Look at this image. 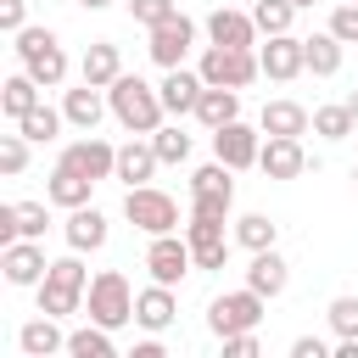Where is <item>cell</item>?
Wrapping results in <instances>:
<instances>
[{
	"instance_id": "cell-1",
	"label": "cell",
	"mask_w": 358,
	"mask_h": 358,
	"mask_svg": "<svg viewBox=\"0 0 358 358\" xmlns=\"http://www.w3.org/2000/svg\"><path fill=\"white\" fill-rule=\"evenodd\" d=\"M106 101H112V117L129 129V134H157L162 129V90H151L145 78H134V73H123V78H112L106 84Z\"/></svg>"
},
{
	"instance_id": "cell-2",
	"label": "cell",
	"mask_w": 358,
	"mask_h": 358,
	"mask_svg": "<svg viewBox=\"0 0 358 358\" xmlns=\"http://www.w3.org/2000/svg\"><path fill=\"white\" fill-rule=\"evenodd\" d=\"M34 291H39V313H50V319H67V313H78V302L90 296V274H84L78 252H73V257H56Z\"/></svg>"
},
{
	"instance_id": "cell-3",
	"label": "cell",
	"mask_w": 358,
	"mask_h": 358,
	"mask_svg": "<svg viewBox=\"0 0 358 358\" xmlns=\"http://www.w3.org/2000/svg\"><path fill=\"white\" fill-rule=\"evenodd\" d=\"M17 56H22V67H28L45 90H56V84L67 78V56H62V39H56L50 28H22V34H17Z\"/></svg>"
},
{
	"instance_id": "cell-4",
	"label": "cell",
	"mask_w": 358,
	"mask_h": 358,
	"mask_svg": "<svg viewBox=\"0 0 358 358\" xmlns=\"http://www.w3.org/2000/svg\"><path fill=\"white\" fill-rule=\"evenodd\" d=\"M123 218H129L134 229H145V235H173V229H179V207H173V196H168V190H151V185H129V196H123Z\"/></svg>"
},
{
	"instance_id": "cell-5",
	"label": "cell",
	"mask_w": 358,
	"mask_h": 358,
	"mask_svg": "<svg viewBox=\"0 0 358 358\" xmlns=\"http://www.w3.org/2000/svg\"><path fill=\"white\" fill-rule=\"evenodd\" d=\"M229 173H235L229 162L196 168V173H190V213H201V218H229V207H235V179H229Z\"/></svg>"
},
{
	"instance_id": "cell-6",
	"label": "cell",
	"mask_w": 358,
	"mask_h": 358,
	"mask_svg": "<svg viewBox=\"0 0 358 358\" xmlns=\"http://www.w3.org/2000/svg\"><path fill=\"white\" fill-rule=\"evenodd\" d=\"M90 319L106 324V330H117V324L134 319V291H129V280H123L117 268H101V274L90 280Z\"/></svg>"
},
{
	"instance_id": "cell-7",
	"label": "cell",
	"mask_w": 358,
	"mask_h": 358,
	"mask_svg": "<svg viewBox=\"0 0 358 358\" xmlns=\"http://www.w3.org/2000/svg\"><path fill=\"white\" fill-rule=\"evenodd\" d=\"M257 319H263V296L246 285V291H224V296H213L207 302V330L224 341V336H235V330H257Z\"/></svg>"
},
{
	"instance_id": "cell-8",
	"label": "cell",
	"mask_w": 358,
	"mask_h": 358,
	"mask_svg": "<svg viewBox=\"0 0 358 358\" xmlns=\"http://www.w3.org/2000/svg\"><path fill=\"white\" fill-rule=\"evenodd\" d=\"M207 84H224V90H246L257 73H263V62L252 56V50H229V45H213L207 56H201V67H196Z\"/></svg>"
},
{
	"instance_id": "cell-9",
	"label": "cell",
	"mask_w": 358,
	"mask_h": 358,
	"mask_svg": "<svg viewBox=\"0 0 358 358\" xmlns=\"http://www.w3.org/2000/svg\"><path fill=\"white\" fill-rule=\"evenodd\" d=\"M145 268H151V280L179 285V280L196 268V252H190V241H179V235H151V246H145Z\"/></svg>"
},
{
	"instance_id": "cell-10",
	"label": "cell",
	"mask_w": 358,
	"mask_h": 358,
	"mask_svg": "<svg viewBox=\"0 0 358 358\" xmlns=\"http://www.w3.org/2000/svg\"><path fill=\"white\" fill-rule=\"evenodd\" d=\"M190 39H196V22H190L185 11H173L168 22H157V28H151V45H145V50H151V62H157V67H179V62H185V50H190Z\"/></svg>"
},
{
	"instance_id": "cell-11",
	"label": "cell",
	"mask_w": 358,
	"mask_h": 358,
	"mask_svg": "<svg viewBox=\"0 0 358 358\" xmlns=\"http://www.w3.org/2000/svg\"><path fill=\"white\" fill-rule=\"evenodd\" d=\"M185 241H190V252H196V268H224V263H229L224 218H201V213H190V224H185Z\"/></svg>"
},
{
	"instance_id": "cell-12",
	"label": "cell",
	"mask_w": 358,
	"mask_h": 358,
	"mask_svg": "<svg viewBox=\"0 0 358 358\" xmlns=\"http://www.w3.org/2000/svg\"><path fill=\"white\" fill-rule=\"evenodd\" d=\"M257 62H263V73H268L274 84H291L296 73H308V50H302V39H291V34H268V45L257 50Z\"/></svg>"
},
{
	"instance_id": "cell-13",
	"label": "cell",
	"mask_w": 358,
	"mask_h": 358,
	"mask_svg": "<svg viewBox=\"0 0 358 358\" xmlns=\"http://www.w3.org/2000/svg\"><path fill=\"white\" fill-rule=\"evenodd\" d=\"M257 151H263V140H257V129H246L241 117L224 123V129H213V157H218V162H229V168H257Z\"/></svg>"
},
{
	"instance_id": "cell-14",
	"label": "cell",
	"mask_w": 358,
	"mask_h": 358,
	"mask_svg": "<svg viewBox=\"0 0 358 358\" xmlns=\"http://www.w3.org/2000/svg\"><path fill=\"white\" fill-rule=\"evenodd\" d=\"M257 168L268 179H296V173H308V151H302L296 134H268L263 151H257Z\"/></svg>"
},
{
	"instance_id": "cell-15",
	"label": "cell",
	"mask_w": 358,
	"mask_h": 358,
	"mask_svg": "<svg viewBox=\"0 0 358 358\" xmlns=\"http://www.w3.org/2000/svg\"><path fill=\"white\" fill-rule=\"evenodd\" d=\"M62 162H67V168H78V173H84V179H95V185L117 173V151H112L106 140H95V134H90V140H73V145L62 151Z\"/></svg>"
},
{
	"instance_id": "cell-16",
	"label": "cell",
	"mask_w": 358,
	"mask_h": 358,
	"mask_svg": "<svg viewBox=\"0 0 358 358\" xmlns=\"http://www.w3.org/2000/svg\"><path fill=\"white\" fill-rule=\"evenodd\" d=\"M0 268H6L11 285H39L50 263H45V246L39 241H11V246H0Z\"/></svg>"
},
{
	"instance_id": "cell-17",
	"label": "cell",
	"mask_w": 358,
	"mask_h": 358,
	"mask_svg": "<svg viewBox=\"0 0 358 358\" xmlns=\"http://www.w3.org/2000/svg\"><path fill=\"white\" fill-rule=\"evenodd\" d=\"M207 39H213V45H229V50H252V39H257V22H252L246 11H229V6H218V11L207 17Z\"/></svg>"
},
{
	"instance_id": "cell-18",
	"label": "cell",
	"mask_w": 358,
	"mask_h": 358,
	"mask_svg": "<svg viewBox=\"0 0 358 358\" xmlns=\"http://www.w3.org/2000/svg\"><path fill=\"white\" fill-rule=\"evenodd\" d=\"M62 235H67V246H73V252H101V246H106V218H101L90 201H84V207H67Z\"/></svg>"
},
{
	"instance_id": "cell-19",
	"label": "cell",
	"mask_w": 358,
	"mask_h": 358,
	"mask_svg": "<svg viewBox=\"0 0 358 358\" xmlns=\"http://www.w3.org/2000/svg\"><path fill=\"white\" fill-rule=\"evenodd\" d=\"M173 313H179V302H173V285H162V280H157V285H145V291L134 296V324H145L151 336H157V330H168V324H173Z\"/></svg>"
},
{
	"instance_id": "cell-20",
	"label": "cell",
	"mask_w": 358,
	"mask_h": 358,
	"mask_svg": "<svg viewBox=\"0 0 358 358\" xmlns=\"http://www.w3.org/2000/svg\"><path fill=\"white\" fill-rule=\"evenodd\" d=\"M157 90H162V106H168L173 117H185V112H196L207 78H201V73H185V67H168V78H162Z\"/></svg>"
},
{
	"instance_id": "cell-21",
	"label": "cell",
	"mask_w": 358,
	"mask_h": 358,
	"mask_svg": "<svg viewBox=\"0 0 358 358\" xmlns=\"http://www.w3.org/2000/svg\"><path fill=\"white\" fill-rule=\"evenodd\" d=\"M157 168H162L157 145H151V140H129V145H117V173H112V179H123V185H145Z\"/></svg>"
},
{
	"instance_id": "cell-22",
	"label": "cell",
	"mask_w": 358,
	"mask_h": 358,
	"mask_svg": "<svg viewBox=\"0 0 358 358\" xmlns=\"http://www.w3.org/2000/svg\"><path fill=\"white\" fill-rule=\"evenodd\" d=\"M84 84H95V90H106L112 78H123V56H117V45L112 39H95L90 50H84Z\"/></svg>"
},
{
	"instance_id": "cell-23",
	"label": "cell",
	"mask_w": 358,
	"mask_h": 358,
	"mask_svg": "<svg viewBox=\"0 0 358 358\" xmlns=\"http://www.w3.org/2000/svg\"><path fill=\"white\" fill-rule=\"evenodd\" d=\"M106 106H112V101H101V90H95V84L67 90V101H62L67 123H73V129H84V134H95V123H101V112H106Z\"/></svg>"
},
{
	"instance_id": "cell-24",
	"label": "cell",
	"mask_w": 358,
	"mask_h": 358,
	"mask_svg": "<svg viewBox=\"0 0 358 358\" xmlns=\"http://www.w3.org/2000/svg\"><path fill=\"white\" fill-rule=\"evenodd\" d=\"M196 117H201L207 129H224V123H235V117H241V90L207 84V90H201V101H196Z\"/></svg>"
},
{
	"instance_id": "cell-25",
	"label": "cell",
	"mask_w": 358,
	"mask_h": 358,
	"mask_svg": "<svg viewBox=\"0 0 358 358\" xmlns=\"http://www.w3.org/2000/svg\"><path fill=\"white\" fill-rule=\"evenodd\" d=\"M39 90H45V84H39L28 67H22V73H11V78L0 84V106H6V117H28V112L39 106Z\"/></svg>"
},
{
	"instance_id": "cell-26",
	"label": "cell",
	"mask_w": 358,
	"mask_h": 358,
	"mask_svg": "<svg viewBox=\"0 0 358 358\" xmlns=\"http://www.w3.org/2000/svg\"><path fill=\"white\" fill-rule=\"evenodd\" d=\"M246 285L257 296H280L285 291V257L268 246V252H252V268H246Z\"/></svg>"
},
{
	"instance_id": "cell-27",
	"label": "cell",
	"mask_w": 358,
	"mask_h": 358,
	"mask_svg": "<svg viewBox=\"0 0 358 358\" xmlns=\"http://www.w3.org/2000/svg\"><path fill=\"white\" fill-rule=\"evenodd\" d=\"M17 347L28 352V358H50V352H62L67 347V336L56 330V319L45 313V319H28L22 330H17Z\"/></svg>"
},
{
	"instance_id": "cell-28",
	"label": "cell",
	"mask_w": 358,
	"mask_h": 358,
	"mask_svg": "<svg viewBox=\"0 0 358 358\" xmlns=\"http://www.w3.org/2000/svg\"><path fill=\"white\" fill-rule=\"evenodd\" d=\"M90 185H95V179H84L78 168L56 162V173H50V185H45V196H50L56 207H84V201H90Z\"/></svg>"
},
{
	"instance_id": "cell-29",
	"label": "cell",
	"mask_w": 358,
	"mask_h": 358,
	"mask_svg": "<svg viewBox=\"0 0 358 358\" xmlns=\"http://www.w3.org/2000/svg\"><path fill=\"white\" fill-rule=\"evenodd\" d=\"M257 123H263V134H296V140H302V134H308V106H296V101H268Z\"/></svg>"
},
{
	"instance_id": "cell-30",
	"label": "cell",
	"mask_w": 358,
	"mask_h": 358,
	"mask_svg": "<svg viewBox=\"0 0 358 358\" xmlns=\"http://www.w3.org/2000/svg\"><path fill=\"white\" fill-rule=\"evenodd\" d=\"M302 50H308V73L313 78H330V73H341V39L324 28V34H313V39H302Z\"/></svg>"
},
{
	"instance_id": "cell-31",
	"label": "cell",
	"mask_w": 358,
	"mask_h": 358,
	"mask_svg": "<svg viewBox=\"0 0 358 358\" xmlns=\"http://www.w3.org/2000/svg\"><path fill=\"white\" fill-rule=\"evenodd\" d=\"M67 352H73V358H112L117 347H112V330L90 319L84 330H73V336H67Z\"/></svg>"
},
{
	"instance_id": "cell-32",
	"label": "cell",
	"mask_w": 358,
	"mask_h": 358,
	"mask_svg": "<svg viewBox=\"0 0 358 358\" xmlns=\"http://www.w3.org/2000/svg\"><path fill=\"white\" fill-rule=\"evenodd\" d=\"M274 235H280V224H274V218H263V213L235 218V241H241L246 252H268V246H274Z\"/></svg>"
},
{
	"instance_id": "cell-33",
	"label": "cell",
	"mask_w": 358,
	"mask_h": 358,
	"mask_svg": "<svg viewBox=\"0 0 358 358\" xmlns=\"http://www.w3.org/2000/svg\"><path fill=\"white\" fill-rule=\"evenodd\" d=\"M358 129V117H352V106L341 101V106H319L313 112V134H324V140H347Z\"/></svg>"
},
{
	"instance_id": "cell-34",
	"label": "cell",
	"mask_w": 358,
	"mask_h": 358,
	"mask_svg": "<svg viewBox=\"0 0 358 358\" xmlns=\"http://www.w3.org/2000/svg\"><path fill=\"white\" fill-rule=\"evenodd\" d=\"M291 17H296V6H291V0H257V6H252L257 34H291Z\"/></svg>"
},
{
	"instance_id": "cell-35",
	"label": "cell",
	"mask_w": 358,
	"mask_h": 358,
	"mask_svg": "<svg viewBox=\"0 0 358 358\" xmlns=\"http://www.w3.org/2000/svg\"><path fill=\"white\" fill-rule=\"evenodd\" d=\"M62 117H67V112H56V106H45V101H39V106H34L28 117H17V129H22L28 140H56Z\"/></svg>"
},
{
	"instance_id": "cell-36",
	"label": "cell",
	"mask_w": 358,
	"mask_h": 358,
	"mask_svg": "<svg viewBox=\"0 0 358 358\" xmlns=\"http://www.w3.org/2000/svg\"><path fill=\"white\" fill-rule=\"evenodd\" d=\"M151 145H157V157H162V162H185V157H190V134H185L179 123H173V129H157V134H151Z\"/></svg>"
},
{
	"instance_id": "cell-37",
	"label": "cell",
	"mask_w": 358,
	"mask_h": 358,
	"mask_svg": "<svg viewBox=\"0 0 358 358\" xmlns=\"http://www.w3.org/2000/svg\"><path fill=\"white\" fill-rule=\"evenodd\" d=\"M28 168V134H6L0 140V173H22Z\"/></svg>"
},
{
	"instance_id": "cell-38",
	"label": "cell",
	"mask_w": 358,
	"mask_h": 358,
	"mask_svg": "<svg viewBox=\"0 0 358 358\" xmlns=\"http://www.w3.org/2000/svg\"><path fill=\"white\" fill-rule=\"evenodd\" d=\"M45 201H17V229H22V241H39L45 235Z\"/></svg>"
},
{
	"instance_id": "cell-39",
	"label": "cell",
	"mask_w": 358,
	"mask_h": 358,
	"mask_svg": "<svg viewBox=\"0 0 358 358\" xmlns=\"http://www.w3.org/2000/svg\"><path fill=\"white\" fill-rule=\"evenodd\" d=\"M330 34H336L341 45H358V6H352V0H341V6L330 11Z\"/></svg>"
},
{
	"instance_id": "cell-40",
	"label": "cell",
	"mask_w": 358,
	"mask_h": 358,
	"mask_svg": "<svg viewBox=\"0 0 358 358\" xmlns=\"http://www.w3.org/2000/svg\"><path fill=\"white\" fill-rule=\"evenodd\" d=\"M330 330L336 336H358V296H336L330 302Z\"/></svg>"
},
{
	"instance_id": "cell-41",
	"label": "cell",
	"mask_w": 358,
	"mask_h": 358,
	"mask_svg": "<svg viewBox=\"0 0 358 358\" xmlns=\"http://www.w3.org/2000/svg\"><path fill=\"white\" fill-rule=\"evenodd\" d=\"M129 17H134V22H145V28H157V22H168V17H173V0H129Z\"/></svg>"
},
{
	"instance_id": "cell-42",
	"label": "cell",
	"mask_w": 358,
	"mask_h": 358,
	"mask_svg": "<svg viewBox=\"0 0 358 358\" xmlns=\"http://www.w3.org/2000/svg\"><path fill=\"white\" fill-rule=\"evenodd\" d=\"M0 28L6 34H22L28 28V0H0Z\"/></svg>"
},
{
	"instance_id": "cell-43",
	"label": "cell",
	"mask_w": 358,
	"mask_h": 358,
	"mask_svg": "<svg viewBox=\"0 0 358 358\" xmlns=\"http://www.w3.org/2000/svg\"><path fill=\"white\" fill-rule=\"evenodd\" d=\"M224 358H257V336H252V330L224 336Z\"/></svg>"
},
{
	"instance_id": "cell-44",
	"label": "cell",
	"mask_w": 358,
	"mask_h": 358,
	"mask_svg": "<svg viewBox=\"0 0 358 358\" xmlns=\"http://www.w3.org/2000/svg\"><path fill=\"white\" fill-rule=\"evenodd\" d=\"M291 358H330V347H324L319 336H296V341H291Z\"/></svg>"
},
{
	"instance_id": "cell-45",
	"label": "cell",
	"mask_w": 358,
	"mask_h": 358,
	"mask_svg": "<svg viewBox=\"0 0 358 358\" xmlns=\"http://www.w3.org/2000/svg\"><path fill=\"white\" fill-rule=\"evenodd\" d=\"M11 241H22V229H17V201L0 207V246H11Z\"/></svg>"
},
{
	"instance_id": "cell-46",
	"label": "cell",
	"mask_w": 358,
	"mask_h": 358,
	"mask_svg": "<svg viewBox=\"0 0 358 358\" xmlns=\"http://www.w3.org/2000/svg\"><path fill=\"white\" fill-rule=\"evenodd\" d=\"M134 358H162V341H157V336H151V341H140V347H134Z\"/></svg>"
},
{
	"instance_id": "cell-47",
	"label": "cell",
	"mask_w": 358,
	"mask_h": 358,
	"mask_svg": "<svg viewBox=\"0 0 358 358\" xmlns=\"http://www.w3.org/2000/svg\"><path fill=\"white\" fill-rule=\"evenodd\" d=\"M78 6H90V11H101V6H112V0H78Z\"/></svg>"
},
{
	"instance_id": "cell-48",
	"label": "cell",
	"mask_w": 358,
	"mask_h": 358,
	"mask_svg": "<svg viewBox=\"0 0 358 358\" xmlns=\"http://www.w3.org/2000/svg\"><path fill=\"white\" fill-rule=\"evenodd\" d=\"M347 106H352V117H358V90H352V95H347Z\"/></svg>"
},
{
	"instance_id": "cell-49",
	"label": "cell",
	"mask_w": 358,
	"mask_h": 358,
	"mask_svg": "<svg viewBox=\"0 0 358 358\" xmlns=\"http://www.w3.org/2000/svg\"><path fill=\"white\" fill-rule=\"evenodd\" d=\"M291 6H296V11H308V6H313V0H291Z\"/></svg>"
},
{
	"instance_id": "cell-50",
	"label": "cell",
	"mask_w": 358,
	"mask_h": 358,
	"mask_svg": "<svg viewBox=\"0 0 358 358\" xmlns=\"http://www.w3.org/2000/svg\"><path fill=\"white\" fill-rule=\"evenodd\" d=\"M352 179H358V168H352Z\"/></svg>"
},
{
	"instance_id": "cell-51",
	"label": "cell",
	"mask_w": 358,
	"mask_h": 358,
	"mask_svg": "<svg viewBox=\"0 0 358 358\" xmlns=\"http://www.w3.org/2000/svg\"><path fill=\"white\" fill-rule=\"evenodd\" d=\"M352 6H358V0H352Z\"/></svg>"
}]
</instances>
